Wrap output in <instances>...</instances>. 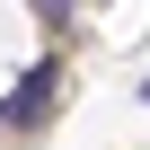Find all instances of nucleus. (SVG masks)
Wrapping results in <instances>:
<instances>
[{"mask_svg": "<svg viewBox=\"0 0 150 150\" xmlns=\"http://www.w3.org/2000/svg\"><path fill=\"white\" fill-rule=\"evenodd\" d=\"M53 88H62V71H53V62H35L27 80H18L9 97H0V124H9V132H27V124H44V106H53Z\"/></svg>", "mask_w": 150, "mask_h": 150, "instance_id": "nucleus-1", "label": "nucleus"}, {"mask_svg": "<svg viewBox=\"0 0 150 150\" xmlns=\"http://www.w3.org/2000/svg\"><path fill=\"white\" fill-rule=\"evenodd\" d=\"M141 97H150V80H141Z\"/></svg>", "mask_w": 150, "mask_h": 150, "instance_id": "nucleus-2", "label": "nucleus"}]
</instances>
